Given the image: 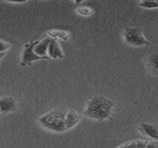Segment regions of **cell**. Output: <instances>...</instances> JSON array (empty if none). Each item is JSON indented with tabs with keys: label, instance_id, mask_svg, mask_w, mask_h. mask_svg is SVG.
<instances>
[{
	"label": "cell",
	"instance_id": "cell-2",
	"mask_svg": "<svg viewBox=\"0 0 158 148\" xmlns=\"http://www.w3.org/2000/svg\"><path fill=\"white\" fill-rule=\"evenodd\" d=\"M66 111L51 110L38 119V122L45 129L55 133H64L67 130L65 124Z\"/></svg>",
	"mask_w": 158,
	"mask_h": 148
},
{
	"label": "cell",
	"instance_id": "cell-15",
	"mask_svg": "<svg viewBox=\"0 0 158 148\" xmlns=\"http://www.w3.org/2000/svg\"><path fill=\"white\" fill-rule=\"evenodd\" d=\"M6 53H0V61H1L2 58L6 56Z\"/></svg>",
	"mask_w": 158,
	"mask_h": 148
},
{
	"label": "cell",
	"instance_id": "cell-5",
	"mask_svg": "<svg viewBox=\"0 0 158 148\" xmlns=\"http://www.w3.org/2000/svg\"><path fill=\"white\" fill-rule=\"evenodd\" d=\"M18 103L11 96H0V113L3 115L16 111Z\"/></svg>",
	"mask_w": 158,
	"mask_h": 148
},
{
	"label": "cell",
	"instance_id": "cell-11",
	"mask_svg": "<svg viewBox=\"0 0 158 148\" xmlns=\"http://www.w3.org/2000/svg\"><path fill=\"white\" fill-rule=\"evenodd\" d=\"M76 13L82 17H90L94 13V9L89 6H79L75 9Z\"/></svg>",
	"mask_w": 158,
	"mask_h": 148
},
{
	"label": "cell",
	"instance_id": "cell-12",
	"mask_svg": "<svg viewBox=\"0 0 158 148\" xmlns=\"http://www.w3.org/2000/svg\"><path fill=\"white\" fill-rule=\"evenodd\" d=\"M144 144H145V140H132L124 143L118 148H143L144 146Z\"/></svg>",
	"mask_w": 158,
	"mask_h": 148
},
{
	"label": "cell",
	"instance_id": "cell-6",
	"mask_svg": "<svg viewBox=\"0 0 158 148\" xmlns=\"http://www.w3.org/2000/svg\"><path fill=\"white\" fill-rule=\"evenodd\" d=\"M47 56L51 59H62L64 58V53L63 50L58 43L57 40L56 39H51L49 45H48V51H47Z\"/></svg>",
	"mask_w": 158,
	"mask_h": 148
},
{
	"label": "cell",
	"instance_id": "cell-16",
	"mask_svg": "<svg viewBox=\"0 0 158 148\" xmlns=\"http://www.w3.org/2000/svg\"><path fill=\"white\" fill-rule=\"evenodd\" d=\"M157 8H158V6H157Z\"/></svg>",
	"mask_w": 158,
	"mask_h": 148
},
{
	"label": "cell",
	"instance_id": "cell-7",
	"mask_svg": "<svg viewBox=\"0 0 158 148\" xmlns=\"http://www.w3.org/2000/svg\"><path fill=\"white\" fill-rule=\"evenodd\" d=\"M50 40H51V38H49V37L46 36L43 40L39 41V43L34 47V53L38 57H42L43 59H50L49 57L47 56L48 45H49Z\"/></svg>",
	"mask_w": 158,
	"mask_h": 148
},
{
	"label": "cell",
	"instance_id": "cell-8",
	"mask_svg": "<svg viewBox=\"0 0 158 148\" xmlns=\"http://www.w3.org/2000/svg\"><path fill=\"white\" fill-rule=\"evenodd\" d=\"M81 120V116L75 110H68L65 113V124L67 130L75 127Z\"/></svg>",
	"mask_w": 158,
	"mask_h": 148
},
{
	"label": "cell",
	"instance_id": "cell-9",
	"mask_svg": "<svg viewBox=\"0 0 158 148\" xmlns=\"http://www.w3.org/2000/svg\"><path fill=\"white\" fill-rule=\"evenodd\" d=\"M139 130L143 133H144L145 135L150 137L151 139H153L155 141L158 140V129L157 127L155 126L154 124L147 123V122H142L140 124Z\"/></svg>",
	"mask_w": 158,
	"mask_h": 148
},
{
	"label": "cell",
	"instance_id": "cell-10",
	"mask_svg": "<svg viewBox=\"0 0 158 148\" xmlns=\"http://www.w3.org/2000/svg\"><path fill=\"white\" fill-rule=\"evenodd\" d=\"M46 36L49 37V38H51V39L62 40V41H69L70 39V37H71V33L69 31L54 29V30H50L47 32Z\"/></svg>",
	"mask_w": 158,
	"mask_h": 148
},
{
	"label": "cell",
	"instance_id": "cell-14",
	"mask_svg": "<svg viewBox=\"0 0 158 148\" xmlns=\"http://www.w3.org/2000/svg\"><path fill=\"white\" fill-rule=\"evenodd\" d=\"M11 44L6 41L0 40V53H6L8 49H10Z\"/></svg>",
	"mask_w": 158,
	"mask_h": 148
},
{
	"label": "cell",
	"instance_id": "cell-4",
	"mask_svg": "<svg viewBox=\"0 0 158 148\" xmlns=\"http://www.w3.org/2000/svg\"><path fill=\"white\" fill-rule=\"evenodd\" d=\"M38 43H39V40H36V41H31V42L26 43L24 44L23 50H22L21 61H20V66L21 67L31 66L34 61L43 59L42 57H38L34 53V47Z\"/></svg>",
	"mask_w": 158,
	"mask_h": 148
},
{
	"label": "cell",
	"instance_id": "cell-1",
	"mask_svg": "<svg viewBox=\"0 0 158 148\" xmlns=\"http://www.w3.org/2000/svg\"><path fill=\"white\" fill-rule=\"evenodd\" d=\"M114 107V103L104 95H94L87 102L83 116L94 121H105L111 118Z\"/></svg>",
	"mask_w": 158,
	"mask_h": 148
},
{
	"label": "cell",
	"instance_id": "cell-3",
	"mask_svg": "<svg viewBox=\"0 0 158 148\" xmlns=\"http://www.w3.org/2000/svg\"><path fill=\"white\" fill-rule=\"evenodd\" d=\"M123 39L124 42L131 46L140 47L150 44V41L144 36L143 31L136 27L126 28L123 32Z\"/></svg>",
	"mask_w": 158,
	"mask_h": 148
},
{
	"label": "cell",
	"instance_id": "cell-13",
	"mask_svg": "<svg viewBox=\"0 0 158 148\" xmlns=\"http://www.w3.org/2000/svg\"><path fill=\"white\" fill-rule=\"evenodd\" d=\"M139 6L142 8H146V9H153V8H157L158 1L154 0H144L139 2Z\"/></svg>",
	"mask_w": 158,
	"mask_h": 148
}]
</instances>
